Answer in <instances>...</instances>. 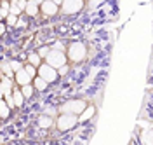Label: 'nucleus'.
Returning <instances> with one entry per match:
<instances>
[{
	"label": "nucleus",
	"mask_w": 153,
	"mask_h": 145,
	"mask_svg": "<svg viewBox=\"0 0 153 145\" xmlns=\"http://www.w3.org/2000/svg\"><path fill=\"white\" fill-rule=\"evenodd\" d=\"M84 7H85V0H65L61 5V12L66 16H71V14L80 12Z\"/></svg>",
	"instance_id": "nucleus-6"
},
{
	"label": "nucleus",
	"mask_w": 153,
	"mask_h": 145,
	"mask_svg": "<svg viewBox=\"0 0 153 145\" xmlns=\"http://www.w3.org/2000/svg\"><path fill=\"white\" fill-rule=\"evenodd\" d=\"M106 0H87V5H89V11H94L97 9L99 5H103Z\"/></svg>",
	"instance_id": "nucleus-20"
},
{
	"label": "nucleus",
	"mask_w": 153,
	"mask_h": 145,
	"mask_svg": "<svg viewBox=\"0 0 153 145\" xmlns=\"http://www.w3.org/2000/svg\"><path fill=\"white\" fill-rule=\"evenodd\" d=\"M40 11H42L44 16L52 18V16H56L57 12L61 11V5H57L54 0H44V2L40 4Z\"/></svg>",
	"instance_id": "nucleus-7"
},
{
	"label": "nucleus",
	"mask_w": 153,
	"mask_h": 145,
	"mask_svg": "<svg viewBox=\"0 0 153 145\" xmlns=\"http://www.w3.org/2000/svg\"><path fill=\"white\" fill-rule=\"evenodd\" d=\"M5 23H7V26H10V28H12V26H18V21H19V16H16V14H12V12H10L9 16H7V18H5Z\"/></svg>",
	"instance_id": "nucleus-19"
},
{
	"label": "nucleus",
	"mask_w": 153,
	"mask_h": 145,
	"mask_svg": "<svg viewBox=\"0 0 153 145\" xmlns=\"http://www.w3.org/2000/svg\"><path fill=\"white\" fill-rule=\"evenodd\" d=\"M10 110H12V107L9 105V101H7V100H2V101H0V117H2L4 121L10 116Z\"/></svg>",
	"instance_id": "nucleus-12"
},
{
	"label": "nucleus",
	"mask_w": 153,
	"mask_h": 145,
	"mask_svg": "<svg viewBox=\"0 0 153 145\" xmlns=\"http://www.w3.org/2000/svg\"><path fill=\"white\" fill-rule=\"evenodd\" d=\"M33 75H30L28 72L25 70V67L21 68L19 72H16V75H14V80H16V84L18 86H25V84H31L33 82Z\"/></svg>",
	"instance_id": "nucleus-8"
},
{
	"label": "nucleus",
	"mask_w": 153,
	"mask_h": 145,
	"mask_svg": "<svg viewBox=\"0 0 153 145\" xmlns=\"http://www.w3.org/2000/svg\"><path fill=\"white\" fill-rule=\"evenodd\" d=\"M38 75H40V77H44L49 84H52V82H56L57 77H59V70L54 68L52 65H49L47 61H44V63L38 67Z\"/></svg>",
	"instance_id": "nucleus-5"
},
{
	"label": "nucleus",
	"mask_w": 153,
	"mask_h": 145,
	"mask_svg": "<svg viewBox=\"0 0 153 145\" xmlns=\"http://www.w3.org/2000/svg\"><path fill=\"white\" fill-rule=\"evenodd\" d=\"M10 12H12V14H16V16H19V14H21V12H25V11L21 9L18 4H10Z\"/></svg>",
	"instance_id": "nucleus-24"
},
{
	"label": "nucleus",
	"mask_w": 153,
	"mask_h": 145,
	"mask_svg": "<svg viewBox=\"0 0 153 145\" xmlns=\"http://www.w3.org/2000/svg\"><path fill=\"white\" fill-rule=\"evenodd\" d=\"M35 2H37V4H42V2H44V0H35Z\"/></svg>",
	"instance_id": "nucleus-28"
},
{
	"label": "nucleus",
	"mask_w": 153,
	"mask_h": 145,
	"mask_svg": "<svg viewBox=\"0 0 153 145\" xmlns=\"http://www.w3.org/2000/svg\"><path fill=\"white\" fill-rule=\"evenodd\" d=\"M9 63H10V68H12V70H14V72H19V70H21V68L25 67V65H23V63H21V61H19V59H10Z\"/></svg>",
	"instance_id": "nucleus-22"
},
{
	"label": "nucleus",
	"mask_w": 153,
	"mask_h": 145,
	"mask_svg": "<svg viewBox=\"0 0 153 145\" xmlns=\"http://www.w3.org/2000/svg\"><path fill=\"white\" fill-rule=\"evenodd\" d=\"M26 4H28V0H18V5H19L23 11L26 9Z\"/></svg>",
	"instance_id": "nucleus-26"
},
{
	"label": "nucleus",
	"mask_w": 153,
	"mask_h": 145,
	"mask_svg": "<svg viewBox=\"0 0 153 145\" xmlns=\"http://www.w3.org/2000/svg\"><path fill=\"white\" fill-rule=\"evenodd\" d=\"M38 12H40V4H37L35 0H28L26 9H25V14L30 16V18H35V16H38Z\"/></svg>",
	"instance_id": "nucleus-10"
},
{
	"label": "nucleus",
	"mask_w": 153,
	"mask_h": 145,
	"mask_svg": "<svg viewBox=\"0 0 153 145\" xmlns=\"http://www.w3.org/2000/svg\"><path fill=\"white\" fill-rule=\"evenodd\" d=\"M19 87H21V91H23V95H25L26 100H30V98L33 96V93L37 91L35 86H33V82H31V84H25V86H19Z\"/></svg>",
	"instance_id": "nucleus-17"
},
{
	"label": "nucleus",
	"mask_w": 153,
	"mask_h": 145,
	"mask_svg": "<svg viewBox=\"0 0 153 145\" xmlns=\"http://www.w3.org/2000/svg\"><path fill=\"white\" fill-rule=\"evenodd\" d=\"M89 105L85 100H80V98H75V100H68L66 103H63L61 105V112H71V114H76V116H80L84 110H85V107Z\"/></svg>",
	"instance_id": "nucleus-4"
},
{
	"label": "nucleus",
	"mask_w": 153,
	"mask_h": 145,
	"mask_svg": "<svg viewBox=\"0 0 153 145\" xmlns=\"http://www.w3.org/2000/svg\"><path fill=\"white\" fill-rule=\"evenodd\" d=\"M66 54L71 63H82L87 58V46L84 42H80V40L70 42L66 47Z\"/></svg>",
	"instance_id": "nucleus-1"
},
{
	"label": "nucleus",
	"mask_w": 153,
	"mask_h": 145,
	"mask_svg": "<svg viewBox=\"0 0 153 145\" xmlns=\"http://www.w3.org/2000/svg\"><path fill=\"white\" fill-rule=\"evenodd\" d=\"M78 116L71 114V112H61V116L57 117L56 121V128L59 131H71L76 124H78Z\"/></svg>",
	"instance_id": "nucleus-2"
},
{
	"label": "nucleus",
	"mask_w": 153,
	"mask_h": 145,
	"mask_svg": "<svg viewBox=\"0 0 153 145\" xmlns=\"http://www.w3.org/2000/svg\"><path fill=\"white\" fill-rule=\"evenodd\" d=\"M42 56L38 54V53H30L28 54V63H31V65H35V67H40L44 61H42Z\"/></svg>",
	"instance_id": "nucleus-18"
},
{
	"label": "nucleus",
	"mask_w": 153,
	"mask_h": 145,
	"mask_svg": "<svg viewBox=\"0 0 153 145\" xmlns=\"http://www.w3.org/2000/svg\"><path fill=\"white\" fill-rule=\"evenodd\" d=\"M68 72H70V67H68V63H66V65H63V67L59 68V75H66Z\"/></svg>",
	"instance_id": "nucleus-25"
},
{
	"label": "nucleus",
	"mask_w": 153,
	"mask_h": 145,
	"mask_svg": "<svg viewBox=\"0 0 153 145\" xmlns=\"http://www.w3.org/2000/svg\"><path fill=\"white\" fill-rule=\"evenodd\" d=\"M12 98H14V103H16V107H21L23 103H25V95H23V91H21V87L19 89H16L14 87V93H12Z\"/></svg>",
	"instance_id": "nucleus-16"
},
{
	"label": "nucleus",
	"mask_w": 153,
	"mask_h": 145,
	"mask_svg": "<svg viewBox=\"0 0 153 145\" xmlns=\"http://www.w3.org/2000/svg\"><path fill=\"white\" fill-rule=\"evenodd\" d=\"M37 124L40 126V128H51V126H54V119L52 117H49V116H40L37 119Z\"/></svg>",
	"instance_id": "nucleus-14"
},
{
	"label": "nucleus",
	"mask_w": 153,
	"mask_h": 145,
	"mask_svg": "<svg viewBox=\"0 0 153 145\" xmlns=\"http://www.w3.org/2000/svg\"><path fill=\"white\" fill-rule=\"evenodd\" d=\"M54 2H56L57 5H63V2H65V0H54Z\"/></svg>",
	"instance_id": "nucleus-27"
},
{
	"label": "nucleus",
	"mask_w": 153,
	"mask_h": 145,
	"mask_svg": "<svg viewBox=\"0 0 153 145\" xmlns=\"http://www.w3.org/2000/svg\"><path fill=\"white\" fill-rule=\"evenodd\" d=\"M51 47H52V49H59V51H66L68 46H65V42H63V40H56Z\"/></svg>",
	"instance_id": "nucleus-23"
},
{
	"label": "nucleus",
	"mask_w": 153,
	"mask_h": 145,
	"mask_svg": "<svg viewBox=\"0 0 153 145\" xmlns=\"http://www.w3.org/2000/svg\"><path fill=\"white\" fill-rule=\"evenodd\" d=\"M45 61H47L49 65H52L54 68H59L63 67V65H66L68 61V54L66 51H59V49H51V53H49V56L45 58Z\"/></svg>",
	"instance_id": "nucleus-3"
},
{
	"label": "nucleus",
	"mask_w": 153,
	"mask_h": 145,
	"mask_svg": "<svg viewBox=\"0 0 153 145\" xmlns=\"http://www.w3.org/2000/svg\"><path fill=\"white\" fill-rule=\"evenodd\" d=\"M51 49H52L51 46H42V47H38L37 53H38V54H40V56H42L44 59H45V58L49 56V53H51Z\"/></svg>",
	"instance_id": "nucleus-21"
},
{
	"label": "nucleus",
	"mask_w": 153,
	"mask_h": 145,
	"mask_svg": "<svg viewBox=\"0 0 153 145\" xmlns=\"http://www.w3.org/2000/svg\"><path fill=\"white\" fill-rule=\"evenodd\" d=\"M10 14V0H2L0 5V20H5Z\"/></svg>",
	"instance_id": "nucleus-15"
},
{
	"label": "nucleus",
	"mask_w": 153,
	"mask_h": 145,
	"mask_svg": "<svg viewBox=\"0 0 153 145\" xmlns=\"http://www.w3.org/2000/svg\"><path fill=\"white\" fill-rule=\"evenodd\" d=\"M94 114H96V107H94V105H87L85 110H84V112L78 116V121H80L82 124H84V122H89V121L94 117Z\"/></svg>",
	"instance_id": "nucleus-11"
},
{
	"label": "nucleus",
	"mask_w": 153,
	"mask_h": 145,
	"mask_svg": "<svg viewBox=\"0 0 153 145\" xmlns=\"http://www.w3.org/2000/svg\"><path fill=\"white\" fill-rule=\"evenodd\" d=\"M14 82H16V80H14ZM14 82H12V77L2 75V95H4V98L10 96V95L14 93Z\"/></svg>",
	"instance_id": "nucleus-9"
},
{
	"label": "nucleus",
	"mask_w": 153,
	"mask_h": 145,
	"mask_svg": "<svg viewBox=\"0 0 153 145\" xmlns=\"http://www.w3.org/2000/svg\"><path fill=\"white\" fill-rule=\"evenodd\" d=\"M33 86H35V89H37V91H40V93H42V91H45V89L49 87V82L44 77L37 75V77L33 79Z\"/></svg>",
	"instance_id": "nucleus-13"
}]
</instances>
